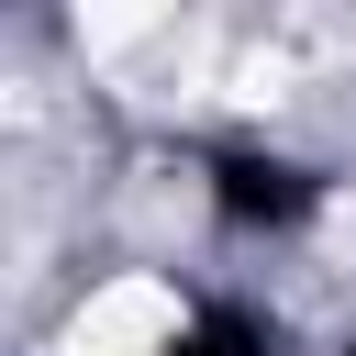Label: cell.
Listing matches in <instances>:
<instances>
[{"label": "cell", "mask_w": 356, "mask_h": 356, "mask_svg": "<svg viewBox=\"0 0 356 356\" xmlns=\"http://www.w3.org/2000/svg\"><path fill=\"white\" fill-rule=\"evenodd\" d=\"M200 200L222 234L245 245H289L334 211V178L300 156V145H267V134H234V145H200Z\"/></svg>", "instance_id": "obj_1"}, {"label": "cell", "mask_w": 356, "mask_h": 356, "mask_svg": "<svg viewBox=\"0 0 356 356\" xmlns=\"http://www.w3.org/2000/svg\"><path fill=\"white\" fill-rule=\"evenodd\" d=\"M156 356H278V323H267L256 300H234V289H222V300H189V312L167 323V345H156Z\"/></svg>", "instance_id": "obj_2"}, {"label": "cell", "mask_w": 356, "mask_h": 356, "mask_svg": "<svg viewBox=\"0 0 356 356\" xmlns=\"http://www.w3.org/2000/svg\"><path fill=\"white\" fill-rule=\"evenodd\" d=\"M334 356H356V334H345V345H334Z\"/></svg>", "instance_id": "obj_3"}]
</instances>
